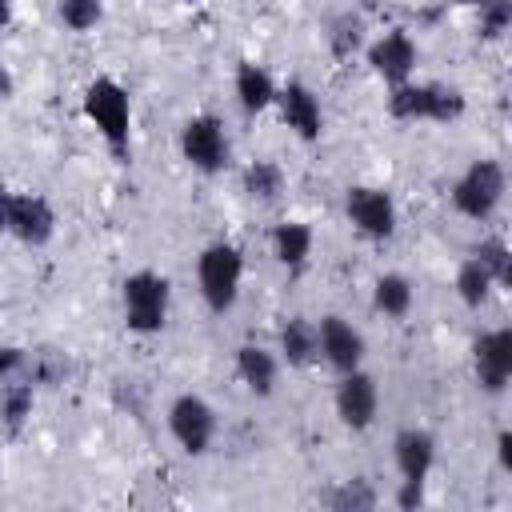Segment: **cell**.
I'll return each mask as SVG.
<instances>
[{
    "mask_svg": "<svg viewBox=\"0 0 512 512\" xmlns=\"http://www.w3.org/2000/svg\"><path fill=\"white\" fill-rule=\"evenodd\" d=\"M84 116L96 124V132L104 136L108 152L128 164V152H132V104H128V92L124 84H116L112 76H96L88 88H84Z\"/></svg>",
    "mask_w": 512,
    "mask_h": 512,
    "instance_id": "1",
    "label": "cell"
},
{
    "mask_svg": "<svg viewBox=\"0 0 512 512\" xmlns=\"http://www.w3.org/2000/svg\"><path fill=\"white\" fill-rule=\"evenodd\" d=\"M464 108H468V100H464V92L456 84H436V80L412 84V80H404V84H396L388 92V116L404 120V124H412V120L452 124V120L464 116Z\"/></svg>",
    "mask_w": 512,
    "mask_h": 512,
    "instance_id": "2",
    "label": "cell"
},
{
    "mask_svg": "<svg viewBox=\"0 0 512 512\" xmlns=\"http://www.w3.org/2000/svg\"><path fill=\"white\" fill-rule=\"evenodd\" d=\"M240 280H244V256L236 244L216 240L196 256V284H200L208 312L216 316L232 312V304L240 300Z\"/></svg>",
    "mask_w": 512,
    "mask_h": 512,
    "instance_id": "3",
    "label": "cell"
},
{
    "mask_svg": "<svg viewBox=\"0 0 512 512\" xmlns=\"http://www.w3.org/2000/svg\"><path fill=\"white\" fill-rule=\"evenodd\" d=\"M168 300H172V284L168 276L140 268L132 276H124L120 284V304H124V324L136 336H152L168 324Z\"/></svg>",
    "mask_w": 512,
    "mask_h": 512,
    "instance_id": "4",
    "label": "cell"
},
{
    "mask_svg": "<svg viewBox=\"0 0 512 512\" xmlns=\"http://www.w3.org/2000/svg\"><path fill=\"white\" fill-rule=\"evenodd\" d=\"M504 188H508V180H504L500 160H472V164L464 168V176L452 184V208H456L460 216L484 224V220L500 208Z\"/></svg>",
    "mask_w": 512,
    "mask_h": 512,
    "instance_id": "5",
    "label": "cell"
},
{
    "mask_svg": "<svg viewBox=\"0 0 512 512\" xmlns=\"http://www.w3.org/2000/svg\"><path fill=\"white\" fill-rule=\"evenodd\" d=\"M68 376V356L56 348H0V384H32V388H56Z\"/></svg>",
    "mask_w": 512,
    "mask_h": 512,
    "instance_id": "6",
    "label": "cell"
},
{
    "mask_svg": "<svg viewBox=\"0 0 512 512\" xmlns=\"http://www.w3.org/2000/svg\"><path fill=\"white\" fill-rule=\"evenodd\" d=\"M180 156L204 172V176H216L228 168L232 160V144H228V132L216 116H192L184 128H180Z\"/></svg>",
    "mask_w": 512,
    "mask_h": 512,
    "instance_id": "7",
    "label": "cell"
},
{
    "mask_svg": "<svg viewBox=\"0 0 512 512\" xmlns=\"http://www.w3.org/2000/svg\"><path fill=\"white\" fill-rule=\"evenodd\" d=\"M168 432L188 456H204L216 440V408L204 396L184 392L168 404Z\"/></svg>",
    "mask_w": 512,
    "mask_h": 512,
    "instance_id": "8",
    "label": "cell"
},
{
    "mask_svg": "<svg viewBox=\"0 0 512 512\" xmlns=\"http://www.w3.org/2000/svg\"><path fill=\"white\" fill-rule=\"evenodd\" d=\"M344 212H348L352 228L368 240H392L396 236V200L384 188H368V184L348 188Z\"/></svg>",
    "mask_w": 512,
    "mask_h": 512,
    "instance_id": "9",
    "label": "cell"
},
{
    "mask_svg": "<svg viewBox=\"0 0 512 512\" xmlns=\"http://www.w3.org/2000/svg\"><path fill=\"white\" fill-rule=\"evenodd\" d=\"M472 372L488 396H500L512 376V328H492L472 340Z\"/></svg>",
    "mask_w": 512,
    "mask_h": 512,
    "instance_id": "10",
    "label": "cell"
},
{
    "mask_svg": "<svg viewBox=\"0 0 512 512\" xmlns=\"http://www.w3.org/2000/svg\"><path fill=\"white\" fill-rule=\"evenodd\" d=\"M4 232H12L20 244L28 248H44L56 232V212L40 192H8V224Z\"/></svg>",
    "mask_w": 512,
    "mask_h": 512,
    "instance_id": "11",
    "label": "cell"
},
{
    "mask_svg": "<svg viewBox=\"0 0 512 512\" xmlns=\"http://www.w3.org/2000/svg\"><path fill=\"white\" fill-rule=\"evenodd\" d=\"M416 60H420V48L416 40L408 36V28H388L376 44H368V68L384 80V84H404L412 80L416 72Z\"/></svg>",
    "mask_w": 512,
    "mask_h": 512,
    "instance_id": "12",
    "label": "cell"
},
{
    "mask_svg": "<svg viewBox=\"0 0 512 512\" xmlns=\"http://www.w3.org/2000/svg\"><path fill=\"white\" fill-rule=\"evenodd\" d=\"M376 408H380L376 380L368 372H360V368L340 372V384H336V416H340V424L352 428V432H364V428H372Z\"/></svg>",
    "mask_w": 512,
    "mask_h": 512,
    "instance_id": "13",
    "label": "cell"
},
{
    "mask_svg": "<svg viewBox=\"0 0 512 512\" xmlns=\"http://www.w3.org/2000/svg\"><path fill=\"white\" fill-rule=\"evenodd\" d=\"M272 104L280 108V120H284L304 144L320 140V132H324V108H320V96H316L304 80H288L284 88H276V100H272Z\"/></svg>",
    "mask_w": 512,
    "mask_h": 512,
    "instance_id": "14",
    "label": "cell"
},
{
    "mask_svg": "<svg viewBox=\"0 0 512 512\" xmlns=\"http://www.w3.org/2000/svg\"><path fill=\"white\" fill-rule=\"evenodd\" d=\"M316 356H324L328 368L352 372L364 360V332L352 328L344 316H320L316 324Z\"/></svg>",
    "mask_w": 512,
    "mask_h": 512,
    "instance_id": "15",
    "label": "cell"
},
{
    "mask_svg": "<svg viewBox=\"0 0 512 512\" xmlns=\"http://www.w3.org/2000/svg\"><path fill=\"white\" fill-rule=\"evenodd\" d=\"M392 456H396L400 480H428L436 464V436L424 428H400L392 440Z\"/></svg>",
    "mask_w": 512,
    "mask_h": 512,
    "instance_id": "16",
    "label": "cell"
},
{
    "mask_svg": "<svg viewBox=\"0 0 512 512\" xmlns=\"http://www.w3.org/2000/svg\"><path fill=\"white\" fill-rule=\"evenodd\" d=\"M276 356L264 348V344H240L236 348V376L244 380V388L252 396H272L276 392Z\"/></svg>",
    "mask_w": 512,
    "mask_h": 512,
    "instance_id": "17",
    "label": "cell"
},
{
    "mask_svg": "<svg viewBox=\"0 0 512 512\" xmlns=\"http://www.w3.org/2000/svg\"><path fill=\"white\" fill-rule=\"evenodd\" d=\"M272 256L296 276V272H304V264H308V256H312V228L304 224V220H280L276 228H272Z\"/></svg>",
    "mask_w": 512,
    "mask_h": 512,
    "instance_id": "18",
    "label": "cell"
},
{
    "mask_svg": "<svg viewBox=\"0 0 512 512\" xmlns=\"http://www.w3.org/2000/svg\"><path fill=\"white\" fill-rule=\"evenodd\" d=\"M412 300H416V292H412V280H408V276H400V272L376 276V284H372V308H376L380 316L404 320V316L412 312Z\"/></svg>",
    "mask_w": 512,
    "mask_h": 512,
    "instance_id": "19",
    "label": "cell"
},
{
    "mask_svg": "<svg viewBox=\"0 0 512 512\" xmlns=\"http://www.w3.org/2000/svg\"><path fill=\"white\" fill-rule=\"evenodd\" d=\"M236 100H240V108H244L248 116L264 112V108L276 100V84H272V76H268L260 64L244 60V64L236 68Z\"/></svg>",
    "mask_w": 512,
    "mask_h": 512,
    "instance_id": "20",
    "label": "cell"
},
{
    "mask_svg": "<svg viewBox=\"0 0 512 512\" xmlns=\"http://www.w3.org/2000/svg\"><path fill=\"white\" fill-rule=\"evenodd\" d=\"M280 356L292 368H308L316 360V324L308 316H288L280 324Z\"/></svg>",
    "mask_w": 512,
    "mask_h": 512,
    "instance_id": "21",
    "label": "cell"
},
{
    "mask_svg": "<svg viewBox=\"0 0 512 512\" xmlns=\"http://www.w3.org/2000/svg\"><path fill=\"white\" fill-rule=\"evenodd\" d=\"M324 44H328V52H332L336 60L356 56V52L364 48V16L352 12V8L336 12V16L328 20V28H324Z\"/></svg>",
    "mask_w": 512,
    "mask_h": 512,
    "instance_id": "22",
    "label": "cell"
},
{
    "mask_svg": "<svg viewBox=\"0 0 512 512\" xmlns=\"http://www.w3.org/2000/svg\"><path fill=\"white\" fill-rule=\"evenodd\" d=\"M36 404V388L32 384H0V428L4 436H20L28 416Z\"/></svg>",
    "mask_w": 512,
    "mask_h": 512,
    "instance_id": "23",
    "label": "cell"
},
{
    "mask_svg": "<svg viewBox=\"0 0 512 512\" xmlns=\"http://www.w3.org/2000/svg\"><path fill=\"white\" fill-rule=\"evenodd\" d=\"M244 192H248V200H256V204L280 200V192H284V172H280V164H276V160H252V164L244 168Z\"/></svg>",
    "mask_w": 512,
    "mask_h": 512,
    "instance_id": "24",
    "label": "cell"
},
{
    "mask_svg": "<svg viewBox=\"0 0 512 512\" xmlns=\"http://www.w3.org/2000/svg\"><path fill=\"white\" fill-rule=\"evenodd\" d=\"M456 296H460V304H468V308H480V304H488V296H492V288H496V280L488 276V268L476 260V256H468L460 268H456Z\"/></svg>",
    "mask_w": 512,
    "mask_h": 512,
    "instance_id": "25",
    "label": "cell"
},
{
    "mask_svg": "<svg viewBox=\"0 0 512 512\" xmlns=\"http://www.w3.org/2000/svg\"><path fill=\"white\" fill-rule=\"evenodd\" d=\"M328 504L336 512H368V508H376V488L364 476H352L328 492Z\"/></svg>",
    "mask_w": 512,
    "mask_h": 512,
    "instance_id": "26",
    "label": "cell"
},
{
    "mask_svg": "<svg viewBox=\"0 0 512 512\" xmlns=\"http://www.w3.org/2000/svg\"><path fill=\"white\" fill-rule=\"evenodd\" d=\"M472 256L488 268V276L500 284V288H508L512 284V252H508V244L500 240V236H488V240H480L476 248H472Z\"/></svg>",
    "mask_w": 512,
    "mask_h": 512,
    "instance_id": "27",
    "label": "cell"
},
{
    "mask_svg": "<svg viewBox=\"0 0 512 512\" xmlns=\"http://www.w3.org/2000/svg\"><path fill=\"white\" fill-rule=\"evenodd\" d=\"M56 16H60V24H64L68 32H88V28L100 24L104 0H60V4H56Z\"/></svg>",
    "mask_w": 512,
    "mask_h": 512,
    "instance_id": "28",
    "label": "cell"
},
{
    "mask_svg": "<svg viewBox=\"0 0 512 512\" xmlns=\"http://www.w3.org/2000/svg\"><path fill=\"white\" fill-rule=\"evenodd\" d=\"M476 12H480V36L484 40H500L512 24V0H480Z\"/></svg>",
    "mask_w": 512,
    "mask_h": 512,
    "instance_id": "29",
    "label": "cell"
},
{
    "mask_svg": "<svg viewBox=\"0 0 512 512\" xmlns=\"http://www.w3.org/2000/svg\"><path fill=\"white\" fill-rule=\"evenodd\" d=\"M424 504V480H400V488H396V508L400 512H412V508H420Z\"/></svg>",
    "mask_w": 512,
    "mask_h": 512,
    "instance_id": "30",
    "label": "cell"
},
{
    "mask_svg": "<svg viewBox=\"0 0 512 512\" xmlns=\"http://www.w3.org/2000/svg\"><path fill=\"white\" fill-rule=\"evenodd\" d=\"M496 460L504 472H512V432H500L496 436Z\"/></svg>",
    "mask_w": 512,
    "mask_h": 512,
    "instance_id": "31",
    "label": "cell"
},
{
    "mask_svg": "<svg viewBox=\"0 0 512 512\" xmlns=\"http://www.w3.org/2000/svg\"><path fill=\"white\" fill-rule=\"evenodd\" d=\"M4 224H8V188L0 184V232H4Z\"/></svg>",
    "mask_w": 512,
    "mask_h": 512,
    "instance_id": "32",
    "label": "cell"
},
{
    "mask_svg": "<svg viewBox=\"0 0 512 512\" xmlns=\"http://www.w3.org/2000/svg\"><path fill=\"white\" fill-rule=\"evenodd\" d=\"M0 96H12V76L0 68Z\"/></svg>",
    "mask_w": 512,
    "mask_h": 512,
    "instance_id": "33",
    "label": "cell"
},
{
    "mask_svg": "<svg viewBox=\"0 0 512 512\" xmlns=\"http://www.w3.org/2000/svg\"><path fill=\"white\" fill-rule=\"evenodd\" d=\"M12 20V0H0V28Z\"/></svg>",
    "mask_w": 512,
    "mask_h": 512,
    "instance_id": "34",
    "label": "cell"
},
{
    "mask_svg": "<svg viewBox=\"0 0 512 512\" xmlns=\"http://www.w3.org/2000/svg\"><path fill=\"white\" fill-rule=\"evenodd\" d=\"M360 4H364V8H368V12H372V8H384V4H388V0H360Z\"/></svg>",
    "mask_w": 512,
    "mask_h": 512,
    "instance_id": "35",
    "label": "cell"
},
{
    "mask_svg": "<svg viewBox=\"0 0 512 512\" xmlns=\"http://www.w3.org/2000/svg\"><path fill=\"white\" fill-rule=\"evenodd\" d=\"M452 4H472V8H476V4H480V0H452Z\"/></svg>",
    "mask_w": 512,
    "mask_h": 512,
    "instance_id": "36",
    "label": "cell"
}]
</instances>
